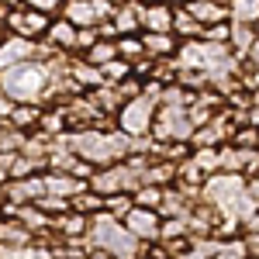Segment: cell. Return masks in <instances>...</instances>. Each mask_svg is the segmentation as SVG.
Wrapping results in <instances>:
<instances>
[{
  "label": "cell",
  "instance_id": "cell-33",
  "mask_svg": "<svg viewBox=\"0 0 259 259\" xmlns=\"http://www.w3.org/2000/svg\"><path fill=\"white\" fill-rule=\"evenodd\" d=\"M24 7H35V11H45V14H59V7H62V0H24Z\"/></svg>",
  "mask_w": 259,
  "mask_h": 259
},
{
  "label": "cell",
  "instance_id": "cell-20",
  "mask_svg": "<svg viewBox=\"0 0 259 259\" xmlns=\"http://www.w3.org/2000/svg\"><path fill=\"white\" fill-rule=\"evenodd\" d=\"M69 211H80V214H87V218H94V214H100V211H104V197H100L97 190L83 187L80 194L69 200Z\"/></svg>",
  "mask_w": 259,
  "mask_h": 259
},
{
  "label": "cell",
  "instance_id": "cell-46",
  "mask_svg": "<svg viewBox=\"0 0 259 259\" xmlns=\"http://www.w3.org/2000/svg\"><path fill=\"white\" fill-rule=\"evenodd\" d=\"M0 41H4V35H0Z\"/></svg>",
  "mask_w": 259,
  "mask_h": 259
},
{
  "label": "cell",
  "instance_id": "cell-42",
  "mask_svg": "<svg viewBox=\"0 0 259 259\" xmlns=\"http://www.w3.org/2000/svg\"><path fill=\"white\" fill-rule=\"evenodd\" d=\"M0 35H7V31H4V24H0Z\"/></svg>",
  "mask_w": 259,
  "mask_h": 259
},
{
  "label": "cell",
  "instance_id": "cell-9",
  "mask_svg": "<svg viewBox=\"0 0 259 259\" xmlns=\"http://www.w3.org/2000/svg\"><path fill=\"white\" fill-rule=\"evenodd\" d=\"M111 24L118 35H142V4L139 0H124L114 7L111 14Z\"/></svg>",
  "mask_w": 259,
  "mask_h": 259
},
{
  "label": "cell",
  "instance_id": "cell-11",
  "mask_svg": "<svg viewBox=\"0 0 259 259\" xmlns=\"http://www.w3.org/2000/svg\"><path fill=\"white\" fill-rule=\"evenodd\" d=\"M177 4H142V31H173Z\"/></svg>",
  "mask_w": 259,
  "mask_h": 259
},
{
  "label": "cell",
  "instance_id": "cell-25",
  "mask_svg": "<svg viewBox=\"0 0 259 259\" xmlns=\"http://www.w3.org/2000/svg\"><path fill=\"white\" fill-rule=\"evenodd\" d=\"M128 76H132V62H124V59H111L107 66H100L104 87H118V83H124Z\"/></svg>",
  "mask_w": 259,
  "mask_h": 259
},
{
  "label": "cell",
  "instance_id": "cell-10",
  "mask_svg": "<svg viewBox=\"0 0 259 259\" xmlns=\"http://www.w3.org/2000/svg\"><path fill=\"white\" fill-rule=\"evenodd\" d=\"M83 180H76L73 173H56V169H45V194H52V197H62V200H73L80 194Z\"/></svg>",
  "mask_w": 259,
  "mask_h": 259
},
{
  "label": "cell",
  "instance_id": "cell-34",
  "mask_svg": "<svg viewBox=\"0 0 259 259\" xmlns=\"http://www.w3.org/2000/svg\"><path fill=\"white\" fill-rule=\"evenodd\" d=\"M242 59H245V66H249V69H259V35H256V41L249 45V52H245Z\"/></svg>",
  "mask_w": 259,
  "mask_h": 259
},
{
  "label": "cell",
  "instance_id": "cell-21",
  "mask_svg": "<svg viewBox=\"0 0 259 259\" xmlns=\"http://www.w3.org/2000/svg\"><path fill=\"white\" fill-rule=\"evenodd\" d=\"M190 166L194 169H200L204 177H214V173H221V162H218V149H190Z\"/></svg>",
  "mask_w": 259,
  "mask_h": 259
},
{
  "label": "cell",
  "instance_id": "cell-12",
  "mask_svg": "<svg viewBox=\"0 0 259 259\" xmlns=\"http://www.w3.org/2000/svg\"><path fill=\"white\" fill-rule=\"evenodd\" d=\"M52 228L59 232L62 239H87V232H90V218L80 214V211H62L52 218Z\"/></svg>",
  "mask_w": 259,
  "mask_h": 259
},
{
  "label": "cell",
  "instance_id": "cell-22",
  "mask_svg": "<svg viewBox=\"0 0 259 259\" xmlns=\"http://www.w3.org/2000/svg\"><path fill=\"white\" fill-rule=\"evenodd\" d=\"M228 21L256 24L259 21V0H228Z\"/></svg>",
  "mask_w": 259,
  "mask_h": 259
},
{
  "label": "cell",
  "instance_id": "cell-26",
  "mask_svg": "<svg viewBox=\"0 0 259 259\" xmlns=\"http://www.w3.org/2000/svg\"><path fill=\"white\" fill-rule=\"evenodd\" d=\"M132 207H135V197L132 194H107L104 197V214H111L114 221H121Z\"/></svg>",
  "mask_w": 259,
  "mask_h": 259
},
{
  "label": "cell",
  "instance_id": "cell-41",
  "mask_svg": "<svg viewBox=\"0 0 259 259\" xmlns=\"http://www.w3.org/2000/svg\"><path fill=\"white\" fill-rule=\"evenodd\" d=\"M142 259H156V256H149V252H145V256H142Z\"/></svg>",
  "mask_w": 259,
  "mask_h": 259
},
{
  "label": "cell",
  "instance_id": "cell-2",
  "mask_svg": "<svg viewBox=\"0 0 259 259\" xmlns=\"http://www.w3.org/2000/svg\"><path fill=\"white\" fill-rule=\"evenodd\" d=\"M45 83H49V66L45 62L24 59L0 69V94L11 97L14 104H41Z\"/></svg>",
  "mask_w": 259,
  "mask_h": 259
},
{
  "label": "cell",
  "instance_id": "cell-40",
  "mask_svg": "<svg viewBox=\"0 0 259 259\" xmlns=\"http://www.w3.org/2000/svg\"><path fill=\"white\" fill-rule=\"evenodd\" d=\"M252 28H256V35H259V21H256V24H252Z\"/></svg>",
  "mask_w": 259,
  "mask_h": 259
},
{
  "label": "cell",
  "instance_id": "cell-35",
  "mask_svg": "<svg viewBox=\"0 0 259 259\" xmlns=\"http://www.w3.org/2000/svg\"><path fill=\"white\" fill-rule=\"evenodd\" d=\"M242 245H245V256H259V232L242 235Z\"/></svg>",
  "mask_w": 259,
  "mask_h": 259
},
{
  "label": "cell",
  "instance_id": "cell-30",
  "mask_svg": "<svg viewBox=\"0 0 259 259\" xmlns=\"http://www.w3.org/2000/svg\"><path fill=\"white\" fill-rule=\"evenodd\" d=\"M232 35V21H221V24H207L204 31H200V38L204 41H228Z\"/></svg>",
  "mask_w": 259,
  "mask_h": 259
},
{
  "label": "cell",
  "instance_id": "cell-5",
  "mask_svg": "<svg viewBox=\"0 0 259 259\" xmlns=\"http://www.w3.org/2000/svg\"><path fill=\"white\" fill-rule=\"evenodd\" d=\"M121 225L128 228V235H135L139 242H159V225H162V214L159 211H152V207H132L124 218H121Z\"/></svg>",
  "mask_w": 259,
  "mask_h": 259
},
{
  "label": "cell",
  "instance_id": "cell-23",
  "mask_svg": "<svg viewBox=\"0 0 259 259\" xmlns=\"http://www.w3.org/2000/svg\"><path fill=\"white\" fill-rule=\"evenodd\" d=\"M252 41H256V28H252V24H239V21H232V35H228L232 52H235V56H245Z\"/></svg>",
  "mask_w": 259,
  "mask_h": 259
},
{
  "label": "cell",
  "instance_id": "cell-15",
  "mask_svg": "<svg viewBox=\"0 0 259 259\" xmlns=\"http://www.w3.org/2000/svg\"><path fill=\"white\" fill-rule=\"evenodd\" d=\"M41 111H45V104H14V111H11L7 124H14L18 132L31 135V132L38 128V121H41Z\"/></svg>",
  "mask_w": 259,
  "mask_h": 259
},
{
  "label": "cell",
  "instance_id": "cell-32",
  "mask_svg": "<svg viewBox=\"0 0 259 259\" xmlns=\"http://www.w3.org/2000/svg\"><path fill=\"white\" fill-rule=\"evenodd\" d=\"M97 38H100L97 28H76V56H83V52H87Z\"/></svg>",
  "mask_w": 259,
  "mask_h": 259
},
{
  "label": "cell",
  "instance_id": "cell-7",
  "mask_svg": "<svg viewBox=\"0 0 259 259\" xmlns=\"http://www.w3.org/2000/svg\"><path fill=\"white\" fill-rule=\"evenodd\" d=\"M145 59H173L180 49V38L173 31H142Z\"/></svg>",
  "mask_w": 259,
  "mask_h": 259
},
{
  "label": "cell",
  "instance_id": "cell-13",
  "mask_svg": "<svg viewBox=\"0 0 259 259\" xmlns=\"http://www.w3.org/2000/svg\"><path fill=\"white\" fill-rule=\"evenodd\" d=\"M69 76H73V83L80 87L83 94H90V90L104 87V80H100V69H97V66H90V62H83L80 56H69Z\"/></svg>",
  "mask_w": 259,
  "mask_h": 259
},
{
  "label": "cell",
  "instance_id": "cell-14",
  "mask_svg": "<svg viewBox=\"0 0 259 259\" xmlns=\"http://www.w3.org/2000/svg\"><path fill=\"white\" fill-rule=\"evenodd\" d=\"M194 204H197V200H190L180 187H166V190H162L159 214H162V218H183V214H190Z\"/></svg>",
  "mask_w": 259,
  "mask_h": 259
},
{
  "label": "cell",
  "instance_id": "cell-39",
  "mask_svg": "<svg viewBox=\"0 0 259 259\" xmlns=\"http://www.w3.org/2000/svg\"><path fill=\"white\" fill-rule=\"evenodd\" d=\"M139 4H173V0H139Z\"/></svg>",
  "mask_w": 259,
  "mask_h": 259
},
{
  "label": "cell",
  "instance_id": "cell-28",
  "mask_svg": "<svg viewBox=\"0 0 259 259\" xmlns=\"http://www.w3.org/2000/svg\"><path fill=\"white\" fill-rule=\"evenodd\" d=\"M7 173H11V180H28V177H35V173H45V169H41L35 159H28V156H21V152H18Z\"/></svg>",
  "mask_w": 259,
  "mask_h": 259
},
{
  "label": "cell",
  "instance_id": "cell-38",
  "mask_svg": "<svg viewBox=\"0 0 259 259\" xmlns=\"http://www.w3.org/2000/svg\"><path fill=\"white\" fill-rule=\"evenodd\" d=\"M87 259H114V256L104 252V249H87Z\"/></svg>",
  "mask_w": 259,
  "mask_h": 259
},
{
  "label": "cell",
  "instance_id": "cell-24",
  "mask_svg": "<svg viewBox=\"0 0 259 259\" xmlns=\"http://www.w3.org/2000/svg\"><path fill=\"white\" fill-rule=\"evenodd\" d=\"M114 45H118V59H124V62H139V59H145V45H142V35H118V38H114Z\"/></svg>",
  "mask_w": 259,
  "mask_h": 259
},
{
  "label": "cell",
  "instance_id": "cell-27",
  "mask_svg": "<svg viewBox=\"0 0 259 259\" xmlns=\"http://www.w3.org/2000/svg\"><path fill=\"white\" fill-rule=\"evenodd\" d=\"M162 190H166V187H156V183H142V187L135 190V194H132V197H135V204H139V207H152V211H159Z\"/></svg>",
  "mask_w": 259,
  "mask_h": 259
},
{
  "label": "cell",
  "instance_id": "cell-17",
  "mask_svg": "<svg viewBox=\"0 0 259 259\" xmlns=\"http://www.w3.org/2000/svg\"><path fill=\"white\" fill-rule=\"evenodd\" d=\"M35 235L18 218H0V245H31Z\"/></svg>",
  "mask_w": 259,
  "mask_h": 259
},
{
  "label": "cell",
  "instance_id": "cell-43",
  "mask_svg": "<svg viewBox=\"0 0 259 259\" xmlns=\"http://www.w3.org/2000/svg\"><path fill=\"white\" fill-rule=\"evenodd\" d=\"M173 4H187V0H173Z\"/></svg>",
  "mask_w": 259,
  "mask_h": 259
},
{
  "label": "cell",
  "instance_id": "cell-44",
  "mask_svg": "<svg viewBox=\"0 0 259 259\" xmlns=\"http://www.w3.org/2000/svg\"><path fill=\"white\" fill-rule=\"evenodd\" d=\"M245 259H259V256H245Z\"/></svg>",
  "mask_w": 259,
  "mask_h": 259
},
{
  "label": "cell",
  "instance_id": "cell-4",
  "mask_svg": "<svg viewBox=\"0 0 259 259\" xmlns=\"http://www.w3.org/2000/svg\"><path fill=\"white\" fill-rule=\"evenodd\" d=\"M114 4L111 0H62L59 18H66L76 28H97L104 21H111Z\"/></svg>",
  "mask_w": 259,
  "mask_h": 259
},
{
  "label": "cell",
  "instance_id": "cell-18",
  "mask_svg": "<svg viewBox=\"0 0 259 259\" xmlns=\"http://www.w3.org/2000/svg\"><path fill=\"white\" fill-rule=\"evenodd\" d=\"M200 31H204V24H197V21L187 14V7L177 4V7H173V35H177L180 41H187V38H200Z\"/></svg>",
  "mask_w": 259,
  "mask_h": 259
},
{
  "label": "cell",
  "instance_id": "cell-3",
  "mask_svg": "<svg viewBox=\"0 0 259 259\" xmlns=\"http://www.w3.org/2000/svg\"><path fill=\"white\" fill-rule=\"evenodd\" d=\"M156 107H159L156 100H149L145 94H139V97L121 104L114 124H118L124 135H149V132H152V121H156Z\"/></svg>",
  "mask_w": 259,
  "mask_h": 259
},
{
  "label": "cell",
  "instance_id": "cell-16",
  "mask_svg": "<svg viewBox=\"0 0 259 259\" xmlns=\"http://www.w3.org/2000/svg\"><path fill=\"white\" fill-rule=\"evenodd\" d=\"M35 132H41V135H49V139H59V135H66L69 132V118H66V107L62 104H56V107H45L41 111V121Z\"/></svg>",
  "mask_w": 259,
  "mask_h": 259
},
{
  "label": "cell",
  "instance_id": "cell-31",
  "mask_svg": "<svg viewBox=\"0 0 259 259\" xmlns=\"http://www.w3.org/2000/svg\"><path fill=\"white\" fill-rule=\"evenodd\" d=\"M35 204H38V207L45 211V214H52V218H56V214H62V211H69V200L52 197V194H45V197H41V200H35Z\"/></svg>",
  "mask_w": 259,
  "mask_h": 259
},
{
  "label": "cell",
  "instance_id": "cell-29",
  "mask_svg": "<svg viewBox=\"0 0 259 259\" xmlns=\"http://www.w3.org/2000/svg\"><path fill=\"white\" fill-rule=\"evenodd\" d=\"M187 235V214L183 218H162V225H159V242H166V239H183Z\"/></svg>",
  "mask_w": 259,
  "mask_h": 259
},
{
  "label": "cell",
  "instance_id": "cell-36",
  "mask_svg": "<svg viewBox=\"0 0 259 259\" xmlns=\"http://www.w3.org/2000/svg\"><path fill=\"white\" fill-rule=\"evenodd\" d=\"M11 111H14V100H11V97H4V94H0V124H4V121L11 118Z\"/></svg>",
  "mask_w": 259,
  "mask_h": 259
},
{
  "label": "cell",
  "instance_id": "cell-8",
  "mask_svg": "<svg viewBox=\"0 0 259 259\" xmlns=\"http://www.w3.org/2000/svg\"><path fill=\"white\" fill-rule=\"evenodd\" d=\"M183 7H187V14L197 21V24H204V28L228 21V4H225V0H187Z\"/></svg>",
  "mask_w": 259,
  "mask_h": 259
},
{
  "label": "cell",
  "instance_id": "cell-37",
  "mask_svg": "<svg viewBox=\"0 0 259 259\" xmlns=\"http://www.w3.org/2000/svg\"><path fill=\"white\" fill-rule=\"evenodd\" d=\"M245 190H249V197L259 204V177H252V180H245Z\"/></svg>",
  "mask_w": 259,
  "mask_h": 259
},
{
  "label": "cell",
  "instance_id": "cell-6",
  "mask_svg": "<svg viewBox=\"0 0 259 259\" xmlns=\"http://www.w3.org/2000/svg\"><path fill=\"white\" fill-rule=\"evenodd\" d=\"M41 41H49L56 52H62V56H76V24H69L66 18H59V14H56Z\"/></svg>",
  "mask_w": 259,
  "mask_h": 259
},
{
  "label": "cell",
  "instance_id": "cell-19",
  "mask_svg": "<svg viewBox=\"0 0 259 259\" xmlns=\"http://www.w3.org/2000/svg\"><path fill=\"white\" fill-rule=\"evenodd\" d=\"M80 59L100 69V66H107L111 59H118V45H114L111 38H97V41H94V45H90V49L80 56Z\"/></svg>",
  "mask_w": 259,
  "mask_h": 259
},
{
  "label": "cell",
  "instance_id": "cell-1",
  "mask_svg": "<svg viewBox=\"0 0 259 259\" xmlns=\"http://www.w3.org/2000/svg\"><path fill=\"white\" fill-rule=\"evenodd\" d=\"M87 249H104L114 259H142L145 256V242L128 235V228L114 221L111 214H94L90 218V232H87Z\"/></svg>",
  "mask_w": 259,
  "mask_h": 259
},
{
  "label": "cell",
  "instance_id": "cell-45",
  "mask_svg": "<svg viewBox=\"0 0 259 259\" xmlns=\"http://www.w3.org/2000/svg\"><path fill=\"white\" fill-rule=\"evenodd\" d=\"M0 259H4V249H0Z\"/></svg>",
  "mask_w": 259,
  "mask_h": 259
}]
</instances>
